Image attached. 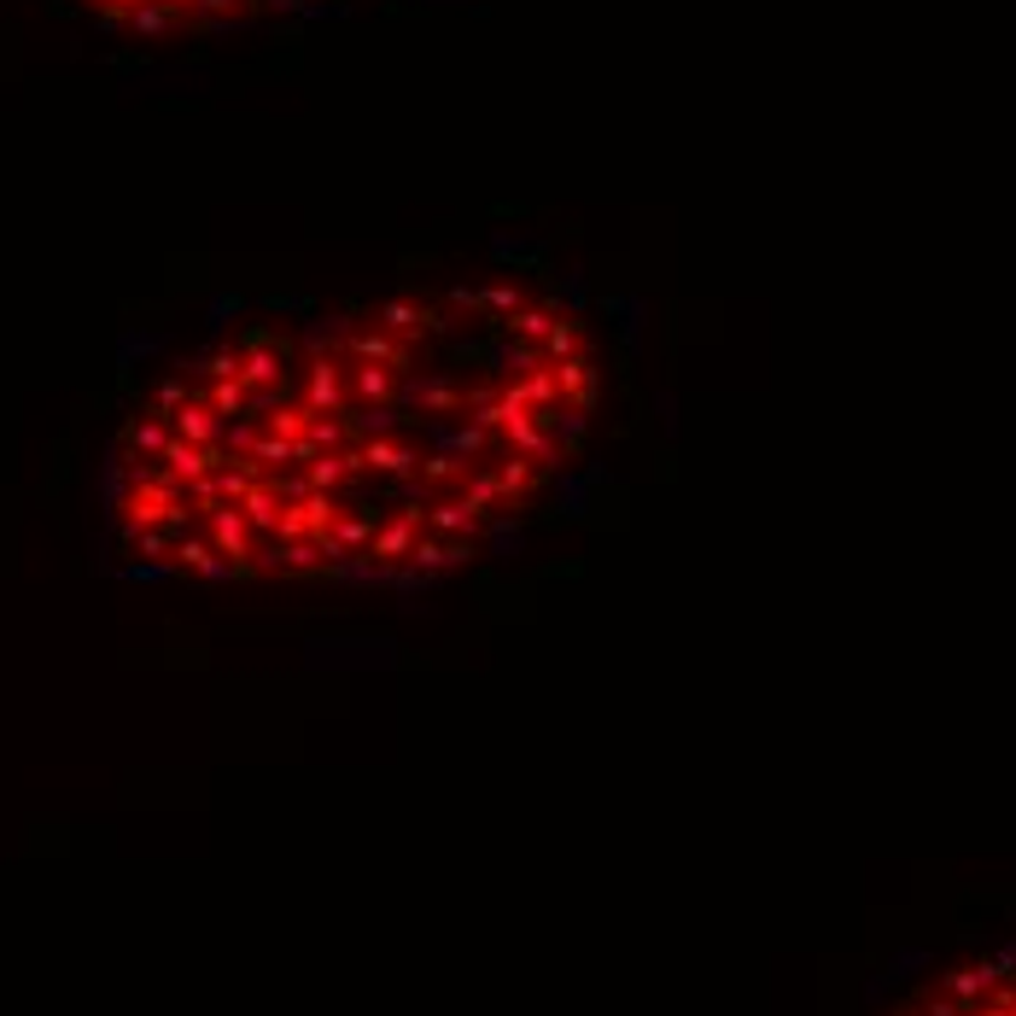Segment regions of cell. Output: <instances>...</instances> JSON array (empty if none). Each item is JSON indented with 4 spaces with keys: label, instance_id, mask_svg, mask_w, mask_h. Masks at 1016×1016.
Masks as SVG:
<instances>
[{
    "label": "cell",
    "instance_id": "1",
    "mask_svg": "<svg viewBox=\"0 0 1016 1016\" xmlns=\"http://www.w3.org/2000/svg\"><path fill=\"white\" fill-rule=\"evenodd\" d=\"M603 421L590 310L526 275L245 316L123 427L112 549L140 578L432 590L573 509Z\"/></svg>",
    "mask_w": 1016,
    "mask_h": 1016
}]
</instances>
